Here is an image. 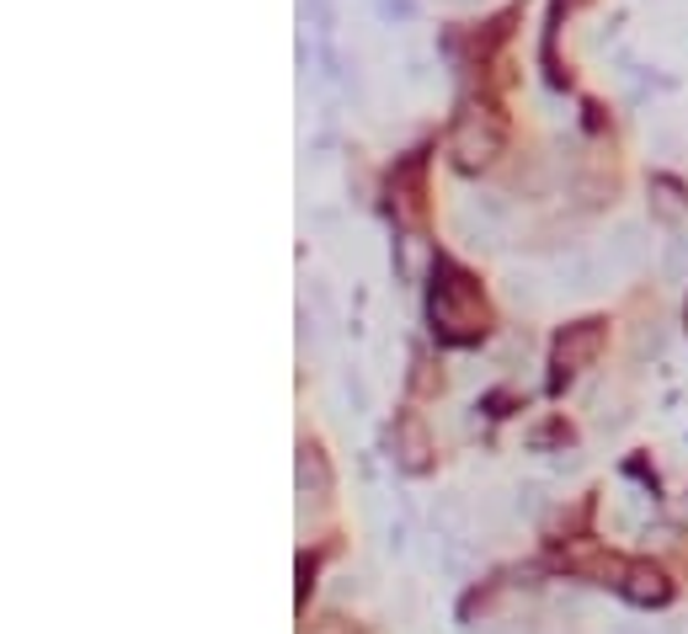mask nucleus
Wrapping results in <instances>:
<instances>
[{
  "label": "nucleus",
  "mask_w": 688,
  "mask_h": 634,
  "mask_svg": "<svg viewBox=\"0 0 688 634\" xmlns=\"http://www.w3.org/2000/svg\"><path fill=\"white\" fill-rule=\"evenodd\" d=\"M427 315H432V331L444 336V341H480V331H486V299H480V288L465 272L444 267V262L432 272V304H427Z\"/></svg>",
  "instance_id": "nucleus-1"
},
{
  "label": "nucleus",
  "mask_w": 688,
  "mask_h": 634,
  "mask_svg": "<svg viewBox=\"0 0 688 634\" xmlns=\"http://www.w3.org/2000/svg\"><path fill=\"white\" fill-rule=\"evenodd\" d=\"M449 155H454L459 171H480V166H491V160L502 155V123H497V113H486V107H465V113L454 118Z\"/></svg>",
  "instance_id": "nucleus-2"
},
{
  "label": "nucleus",
  "mask_w": 688,
  "mask_h": 634,
  "mask_svg": "<svg viewBox=\"0 0 688 634\" xmlns=\"http://www.w3.org/2000/svg\"><path fill=\"white\" fill-rule=\"evenodd\" d=\"M603 352V320H576L561 331L555 341V384H566L571 373H582V368H593Z\"/></svg>",
  "instance_id": "nucleus-3"
},
{
  "label": "nucleus",
  "mask_w": 688,
  "mask_h": 634,
  "mask_svg": "<svg viewBox=\"0 0 688 634\" xmlns=\"http://www.w3.org/2000/svg\"><path fill=\"white\" fill-rule=\"evenodd\" d=\"M614 575H619V592H625L629 603H640V607H661L667 598H673L667 575H661L657 566H646V560H629V566H614Z\"/></svg>",
  "instance_id": "nucleus-4"
},
{
  "label": "nucleus",
  "mask_w": 688,
  "mask_h": 634,
  "mask_svg": "<svg viewBox=\"0 0 688 634\" xmlns=\"http://www.w3.org/2000/svg\"><path fill=\"white\" fill-rule=\"evenodd\" d=\"M646 262V230L625 219L614 235H608V277H629V272H640Z\"/></svg>",
  "instance_id": "nucleus-5"
},
{
  "label": "nucleus",
  "mask_w": 688,
  "mask_h": 634,
  "mask_svg": "<svg viewBox=\"0 0 688 634\" xmlns=\"http://www.w3.org/2000/svg\"><path fill=\"white\" fill-rule=\"evenodd\" d=\"M608 262H598L593 251H582V245H571L566 256H555V277H561V288L571 294H587V288H598Z\"/></svg>",
  "instance_id": "nucleus-6"
},
{
  "label": "nucleus",
  "mask_w": 688,
  "mask_h": 634,
  "mask_svg": "<svg viewBox=\"0 0 688 634\" xmlns=\"http://www.w3.org/2000/svg\"><path fill=\"white\" fill-rule=\"evenodd\" d=\"M427 272H438L432 245L421 241V235H400V241H395V277H400V283H421Z\"/></svg>",
  "instance_id": "nucleus-7"
},
{
  "label": "nucleus",
  "mask_w": 688,
  "mask_h": 634,
  "mask_svg": "<svg viewBox=\"0 0 688 634\" xmlns=\"http://www.w3.org/2000/svg\"><path fill=\"white\" fill-rule=\"evenodd\" d=\"M395 437H400V464L417 475V469H427V453H432V443H427V426L417 422V416H406V422L395 426Z\"/></svg>",
  "instance_id": "nucleus-8"
},
{
  "label": "nucleus",
  "mask_w": 688,
  "mask_h": 634,
  "mask_svg": "<svg viewBox=\"0 0 688 634\" xmlns=\"http://www.w3.org/2000/svg\"><path fill=\"white\" fill-rule=\"evenodd\" d=\"M300 490H304V496H315V501L331 490V475H326V458H321V448H304L300 453Z\"/></svg>",
  "instance_id": "nucleus-9"
},
{
  "label": "nucleus",
  "mask_w": 688,
  "mask_h": 634,
  "mask_svg": "<svg viewBox=\"0 0 688 634\" xmlns=\"http://www.w3.org/2000/svg\"><path fill=\"white\" fill-rule=\"evenodd\" d=\"M651 213H657L661 224H684V213H688L684 192L673 181H651Z\"/></svg>",
  "instance_id": "nucleus-10"
},
{
  "label": "nucleus",
  "mask_w": 688,
  "mask_h": 634,
  "mask_svg": "<svg viewBox=\"0 0 688 634\" xmlns=\"http://www.w3.org/2000/svg\"><path fill=\"white\" fill-rule=\"evenodd\" d=\"M684 272H688V245L673 235V241L661 245V277H667V283H684Z\"/></svg>",
  "instance_id": "nucleus-11"
},
{
  "label": "nucleus",
  "mask_w": 688,
  "mask_h": 634,
  "mask_svg": "<svg viewBox=\"0 0 688 634\" xmlns=\"http://www.w3.org/2000/svg\"><path fill=\"white\" fill-rule=\"evenodd\" d=\"M629 352H635V362L657 358V352H661V331H657V320H646V326L635 331V341H629Z\"/></svg>",
  "instance_id": "nucleus-12"
},
{
  "label": "nucleus",
  "mask_w": 688,
  "mask_h": 634,
  "mask_svg": "<svg viewBox=\"0 0 688 634\" xmlns=\"http://www.w3.org/2000/svg\"><path fill=\"white\" fill-rule=\"evenodd\" d=\"M508 294H512V304H534L539 299V288H534V277H529V272H512Z\"/></svg>",
  "instance_id": "nucleus-13"
},
{
  "label": "nucleus",
  "mask_w": 688,
  "mask_h": 634,
  "mask_svg": "<svg viewBox=\"0 0 688 634\" xmlns=\"http://www.w3.org/2000/svg\"><path fill=\"white\" fill-rule=\"evenodd\" d=\"M539 507V490L534 485H529V490H518V513H534Z\"/></svg>",
  "instance_id": "nucleus-14"
},
{
  "label": "nucleus",
  "mask_w": 688,
  "mask_h": 634,
  "mask_svg": "<svg viewBox=\"0 0 688 634\" xmlns=\"http://www.w3.org/2000/svg\"><path fill=\"white\" fill-rule=\"evenodd\" d=\"M673 634H688V624H678V630H673Z\"/></svg>",
  "instance_id": "nucleus-15"
}]
</instances>
